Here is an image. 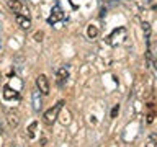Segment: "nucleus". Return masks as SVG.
I'll return each mask as SVG.
<instances>
[{"label": "nucleus", "mask_w": 157, "mask_h": 147, "mask_svg": "<svg viewBox=\"0 0 157 147\" xmlns=\"http://www.w3.org/2000/svg\"><path fill=\"white\" fill-rule=\"evenodd\" d=\"M62 105H66V101H64V100L57 101L52 108H49L48 111H44L43 118H44V123H46V124H52V123L59 118V113H61V110H62Z\"/></svg>", "instance_id": "f257e3e1"}, {"label": "nucleus", "mask_w": 157, "mask_h": 147, "mask_svg": "<svg viewBox=\"0 0 157 147\" xmlns=\"http://www.w3.org/2000/svg\"><path fill=\"white\" fill-rule=\"evenodd\" d=\"M124 39H126V28L124 26H120V28L113 29V33L108 36L106 43L110 44V46L115 47V46H118V44H121Z\"/></svg>", "instance_id": "f03ea898"}, {"label": "nucleus", "mask_w": 157, "mask_h": 147, "mask_svg": "<svg viewBox=\"0 0 157 147\" xmlns=\"http://www.w3.org/2000/svg\"><path fill=\"white\" fill-rule=\"evenodd\" d=\"M61 20H64V12H62V8L59 7V5H54L52 10H51V15H49V18H48V23H57V21H61Z\"/></svg>", "instance_id": "7ed1b4c3"}, {"label": "nucleus", "mask_w": 157, "mask_h": 147, "mask_svg": "<svg viewBox=\"0 0 157 147\" xmlns=\"http://www.w3.org/2000/svg\"><path fill=\"white\" fill-rule=\"evenodd\" d=\"M36 87H38V90L41 92L43 95H48L49 93V80H48V77L44 75V74H41V75L36 77Z\"/></svg>", "instance_id": "20e7f679"}, {"label": "nucleus", "mask_w": 157, "mask_h": 147, "mask_svg": "<svg viewBox=\"0 0 157 147\" xmlns=\"http://www.w3.org/2000/svg\"><path fill=\"white\" fill-rule=\"evenodd\" d=\"M15 20H17V23H18L23 29H29V28H31V20H29V18L26 17V15L18 13L17 17H15Z\"/></svg>", "instance_id": "39448f33"}, {"label": "nucleus", "mask_w": 157, "mask_h": 147, "mask_svg": "<svg viewBox=\"0 0 157 147\" xmlns=\"http://www.w3.org/2000/svg\"><path fill=\"white\" fill-rule=\"evenodd\" d=\"M7 5H8V8L12 10L13 13H17V15L23 12V3L20 2V0H8Z\"/></svg>", "instance_id": "423d86ee"}, {"label": "nucleus", "mask_w": 157, "mask_h": 147, "mask_svg": "<svg viewBox=\"0 0 157 147\" xmlns=\"http://www.w3.org/2000/svg\"><path fill=\"white\" fill-rule=\"evenodd\" d=\"M3 98L5 100H12V98H18V92L12 90L10 85H5L3 87Z\"/></svg>", "instance_id": "0eeeda50"}, {"label": "nucleus", "mask_w": 157, "mask_h": 147, "mask_svg": "<svg viewBox=\"0 0 157 147\" xmlns=\"http://www.w3.org/2000/svg\"><path fill=\"white\" fill-rule=\"evenodd\" d=\"M7 121H8L10 127H17V126H18V123H20L18 116L15 115V113H8V115H7Z\"/></svg>", "instance_id": "6e6552de"}, {"label": "nucleus", "mask_w": 157, "mask_h": 147, "mask_svg": "<svg viewBox=\"0 0 157 147\" xmlns=\"http://www.w3.org/2000/svg\"><path fill=\"white\" fill-rule=\"evenodd\" d=\"M87 36L90 38V39H95L98 36V28L95 26V24H88V28H87Z\"/></svg>", "instance_id": "1a4fd4ad"}, {"label": "nucleus", "mask_w": 157, "mask_h": 147, "mask_svg": "<svg viewBox=\"0 0 157 147\" xmlns=\"http://www.w3.org/2000/svg\"><path fill=\"white\" fill-rule=\"evenodd\" d=\"M59 121H61L64 126L69 124V123H71V113H69V111H62V110H61V115H59Z\"/></svg>", "instance_id": "9d476101"}, {"label": "nucleus", "mask_w": 157, "mask_h": 147, "mask_svg": "<svg viewBox=\"0 0 157 147\" xmlns=\"http://www.w3.org/2000/svg\"><path fill=\"white\" fill-rule=\"evenodd\" d=\"M36 127H38V123H36V121H33L31 124L28 126V129H26L28 132H26V134H28V137H29V139H33V137L36 136Z\"/></svg>", "instance_id": "9b49d317"}, {"label": "nucleus", "mask_w": 157, "mask_h": 147, "mask_svg": "<svg viewBox=\"0 0 157 147\" xmlns=\"http://www.w3.org/2000/svg\"><path fill=\"white\" fill-rule=\"evenodd\" d=\"M57 77L61 78V80H67L69 78V69H66V67L57 69Z\"/></svg>", "instance_id": "f8f14e48"}, {"label": "nucleus", "mask_w": 157, "mask_h": 147, "mask_svg": "<svg viewBox=\"0 0 157 147\" xmlns=\"http://www.w3.org/2000/svg\"><path fill=\"white\" fill-rule=\"evenodd\" d=\"M144 147H157V134H151L149 139L146 141Z\"/></svg>", "instance_id": "ddd939ff"}, {"label": "nucleus", "mask_w": 157, "mask_h": 147, "mask_svg": "<svg viewBox=\"0 0 157 147\" xmlns=\"http://www.w3.org/2000/svg\"><path fill=\"white\" fill-rule=\"evenodd\" d=\"M39 93H41V92H34V93H33V103H34L33 108H34L36 111L41 110V100H38V95H39Z\"/></svg>", "instance_id": "4468645a"}, {"label": "nucleus", "mask_w": 157, "mask_h": 147, "mask_svg": "<svg viewBox=\"0 0 157 147\" xmlns=\"http://www.w3.org/2000/svg\"><path fill=\"white\" fill-rule=\"evenodd\" d=\"M142 31H144V36H146V41H149V36H151V26L147 21H142Z\"/></svg>", "instance_id": "2eb2a0df"}, {"label": "nucleus", "mask_w": 157, "mask_h": 147, "mask_svg": "<svg viewBox=\"0 0 157 147\" xmlns=\"http://www.w3.org/2000/svg\"><path fill=\"white\" fill-rule=\"evenodd\" d=\"M149 108H151V111H149V115H147V123H152L154 118H155V113H154V110H152V103H149Z\"/></svg>", "instance_id": "dca6fc26"}, {"label": "nucleus", "mask_w": 157, "mask_h": 147, "mask_svg": "<svg viewBox=\"0 0 157 147\" xmlns=\"http://www.w3.org/2000/svg\"><path fill=\"white\" fill-rule=\"evenodd\" d=\"M118 113H120V105H115V106H113V110H111V118H116Z\"/></svg>", "instance_id": "f3484780"}, {"label": "nucleus", "mask_w": 157, "mask_h": 147, "mask_svg": "<svg viewBox=\"0 0 157 147\" xmlns=\"http://www.w3.org/2000/svg\"><path fill=\"white\" fill-rule=\"evenodd\" d=\"M43 36H44V33L43 31H38L36 34H34V39H36V41H43Z\"/></svg>", "instance_id": "a211bd4d"}]
</instances>
